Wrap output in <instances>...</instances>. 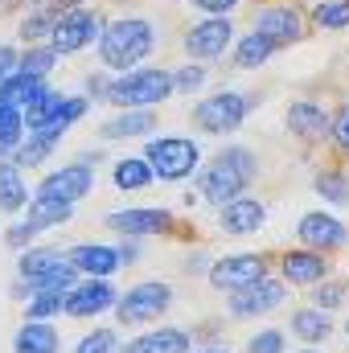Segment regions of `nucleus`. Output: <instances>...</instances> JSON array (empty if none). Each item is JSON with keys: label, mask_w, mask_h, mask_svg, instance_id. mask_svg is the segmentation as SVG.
I'll use <instances>...</instances> for the list:
<instances>
[{"label": "nucleus", "mask_w": 349, "mask_h": 353, "mask_svg": "<svg viewBox=\"0 0 349 353\" xmlns=\"http://www.w3.org/2000/svg\"><path fill=\"white\" fill-rule=\"evenodd\" d=\"M29 321H50V316H62V296L54 292H33L29 296Z\"/></svg>", "instance_id": "4c0bfd02"}, {"label": "nucleus", "mask_w": 349, "mask_h": 353, "mask_svg": "<svg viewBox=\"0 0 349 353\" xmlns=\"http://www.w3.org/2000/svg\"><path fill=\"white\" fill-rule=\"evenodd\" d=\"M62 103H66V94L62 90H46V94H37L29 107H21V115H25V132H62L58 128V119H62ZM66 136V132H62Z\"/></svg>", "instance_id": "5701e85b"}, {"label": "nucleus", "mask_w": 349, "mask_h": 353, "mask_svg": "<svg viewBox=\"0 0 349 353\" xmlns=\"http://www.w3.org/2000/svg\"><path fill=\"white\" fill-rule=\"evenodd\" d=\"M54 12H46L41 4H29V12H25V21H21V41L25 46H33V41H50V29H54Z\"/></svg>", "instance_id": "72a5a7b5"}, {"label": "nucleus", "mask_w": 349, "mask_h": 353, "mask_svg": "<svg viewBox=\"0 0 349 353\" xmlns=\"http://www.w3.org/2000/svg\"><path fill=\"white\" fill-rule=\"evenodd\" d=\"M103 222L123 239H144V234H165L173 226V214L157 205H136V210H111Z\"/></svg>", "instance_id": "4468645a"}, {"label": "nucleus", "mask_w": 349, "mask_h": 353, "mask_svg": "<svg viewBox=\"0 0 349 353\" xmlns=\"http://www.w3.org/2000/svg\"><path fill=\"white\" fill-rule=\"evenodd\" d=\"M12 350L17 353H58L62 341H58V329L50 321H25L12 337Z\"/></svg>", "instance_id": "393cba45"}, {"label": "nucleus", "mask_w": 349, "mask_h": 353, "mask_svg": "<svg viewBox=\"0 0 349 353\" xmlns=\"http://www.w3.org/2000/svg\"><path fill=\"white\" fill-rule=\"evenodd\" d=\"M111 181H115V189H148L157 176L148 169V161L144 157H128V161H115V169H111Z\"/></svg>", "instance_id": "7c9ffc66"}, {"label": "nucleus", "mask_w": 349, "mask_h": 353, "mask_svg": "<svg viewBox=\"0 0 349 353\" xmlns=\"http://www.w3.org/2000/svg\"><path fill=\"white\" fill-rule=\"evenodd\" d=\"M165 99H173V74L169 70L136 66V70H123L119 79L107 83V103H115L119 111L123 107H157Z\"/></svg>", "instance_id": "7ed1b4c3"}, {"label": "nucleus", "mask_w": 349, "mask_h": 353, "mask_svg": "<svg viewBox=\"0 0 349 353\" xmlns=\"http://www.w3.org/2000/svg\"><path fill=\"white\" fill-rule=\"evenodd\" d=\"M99 33H103V17L79 4V8H70V12H62V17L54 21V29H50V50H54L58 58L83 54L87 46L99 41Z\"/></svg>", "instance_id": "0eeeda50"}, {"label": "nucleus", "mask_w": 349, "mask_h": 353, "mask_svg": "<svg viewBox=\"0 0 349 353\" xmlns=\"http://www.w3.org/2000/svg\"><path fill=\"white\" fill-rule=\"evenodd\" d=\"M54 267H66V251H58V247H33V251H25L17 259L21 279H37V275L54 271Z\"/></svg>", "instance_id": "c756f323"}, {"label": "nucleus", "mask_w": 349, "mask_h": 353, "mask_svg": "<svg viewBox=\"0 0 349 353\" xmlns=\"http://www.w3.org/2000/svg\"><path fill=\"white\" fill-rule=\"evenodd\" d=\"M115 350H119L115 329H94V333H87V337L79 341V350L74 353H115Z\"/></svg>", "instance_id": "58836bf2"}, {"label": "nucleus", "mask_w": 349, "mask_h": 353, "mask_svg": "<svg viewBox=\"0 0 349 353\" xmlns=\"http://www.w3.org/2000/svg\"><path fill=\"white\" fill-rule=\"evenodd\" d=\"M29 4H33V0H29Z\"/></svg>", "instance_id": "3c124183"}, {"label": "nucleus", "mask_w": 349, "mask_h": 353, "mask_svg": "<svg viewBox=\"0 0 349 353\" xmlns=\"http://www.w3.org/2000/svg\"><path fill=\"white\" fill-rule=\"evenodd\" d=\"M25 201H29L25 169H17L12 161H0V210H4V214H21Z\"/></svg>", "instance_id": "cd10ccee"}, {"label": "nucleus", "mask_w": 349, "mask_h": 353, "mask_svg": "<svg viewBox=\"0 0 349 353\" xmlns=\"http://www.w3.org/2000/svg\"><path fill=\"white\" fill-rule=\"evenodd\" d=\"M271 54H275V46H271L263 33H255V29L235 41V66H239V70H259V66L271 62Z\"/></svg>", "instance_id": "c85d7f7f"}, {"label": "nucleus", "mask_w": 349, "mask_h": 353, "mask_svg": "<svg viewBox=\"0 0 349 353\" xmlns=\"http://www.w3.org/2000/svg\"><path fill=\"white\" fill-rule=\"evenodd\" d=\"M329 205H349V176L341 169H325V173H317V185H312Z\"/></svg>", "instance_id": "c9c22d12"}, {"label": "nucleus", "mask_w": 349, "mask_h": 353, "mask_svg": "<svg viewBox=\"0 0 349 353\" xmlns=\"http://www.w3.org/2000/svg\"><path fill=\"white\" fill-rule=\"evenodd\" d=\"M58 140H62V132H54V128H50V132H29V140H21L8 161H12L17 169H37V165L50 161V152L58 148Z\"/></svg>", "instance_id": "b1692460"}, {"label": "nucleus", "mask_w": 349, "mask_h": 353, "mask_svg": "<svg viewBox=\"0 0 349 353\" xmlns=\"http://www.w3.org/2000/svg\"><path fill=\"white\" fill-rule=\"evenodd\" d=\"M235 41V21L230 17H206L185 33V54L189 62H218Z\"/></svg>", "instance_id": "1a4fd4ad"}, {"label": "nucleus", "mask_w": 349, "mask_h": 353, "mask_svg": "<svg viewBox=\"0 0 349 353\" xmlns=\"http://www.w3.org/2000/svg\"><path fill=\"white\" fill-rule=\"evenodd\" d=\"M279 271H283V283H292V288H312V283H321L325 275H329V259L321 255V251H288L283 259H279Z\"/></svg>", "instance_id": "6ab92c4d"}, {"label": "nucleus", "mask_w": 349, "mask_h": 353, "mask_svg": "<svg viewBox=\"0 0 349 353\" xmlns=\"http://www.w3.org/2000/svg\"><path fill=\"white\" fill-rule=\"evenodd\" d=\"M189 350H193L189 333H185V329H173V325H165V329H152V333H144V337L119 345L115 353H189Z\"/></svg>", "instance_id": "412c9836"}, {"label": "nucleus", "mask_w": 349, "mask_h": 353, "mask_svg": "<svg viewBox=\"0 0 349 353\" xmlns=\"http://www.w3.org/2000/svg\"><path fill=\"white\" fill-rule=\"evenodd\" d=\"M54 66H58V54L50 50V41H33V46H25V50H21V58H17V70L37 74V79H46Z\"/></svg>", "instance_id": "2f4dec72"}, {"label": "nucleus", "mask_w": 349, "mask_h": 353, "mask_svg": "<svg viewBox=\"0 0 349 353\" xmlns=\"http://www.w3.org/2000/svg\"><path fill=\"white\" fill-rule=\"evenodd\" d=\"M296 239L308 247V251H341L349 243V230L341 218H333V214H325V210H312V214H304L300 222H296Z\"/></svg>", "instance_id": "f8f14e48"}, {"label": "nucleus", "mask_w": 349, "mask_h": 353, "mask_svg": "<svg viewBox=\"0 0 349 353\" xmlns=\"http://www.w3.org/2000/svg\"><path fill=\"white\" fill-rule=\"evenodd\" d=\"M267 275V259L255 255V251H243V255H226L218 263H210V283L218 292H239L247 283H255Z\"/></svg>", "instance_id": "ddd939ff"}, {"label": "nucleus", "mask_w": 349, "mask_h": 353, "mask_svg": "<svg viewBox=\"0 0 349 353\" xmlns=\"http://www.w3.org/2000/svg\"><path fill=\"white\" fill-rule=\"evenodd\" d=\"M247 111H251V99L243 90H218V94H210L193 107V123L206 136H226V132L243 128Z\"/></svg>", "instance_id": "423d86ee"}, {"label": "nucleus", "mask_w": 349, "mask_h": 353, "mask_svg": "<svg viewBox=\"0 0 349 353\" xmlns=\"http://www.w3.org/2000/svg\"><path fill=\"white\" fill-rule=\"evenodd\" d=\"M300 353H321V350H300Z\"/></svg>", "instance_id": "09e8293b"}, {"label": "nucleus", "mask_w": 349, "mask_h": 353, "mask_svg": "<svg viewBox=\"0 0 349 353\" xmlns=\"http://www.w3.org/2000/svg\"><path fill=\"white\" fill-rule=\"evenodd\" d=\"M308 25H317V29H325V33L349 29V0H321V4L308 12Z\"/></svg>", "instance_id": "473e14b6"}, {"label": "nucleus", "mask_w": 349, "mask_h": 353, "mask_svg": "<svg viewBox=\"0 0 349 353\" xmlns=\"http://www.w3.org/2000/svg\"><path fill=\"white\" fill-rule=\"evenodd\" d=\"M119 300V292H115V283H107V279H99V275H90L87 283H74L66 296H62V312L66 316H99L103 308H111Z\"/></svg>", "instance_id": "2eb2a0df"}, {"label": "nucleus", "mask_w": 349, "mask_h": 353, "mask_svg": "<svg viewBox=\"0 0 349 353\" xmlns=\"http://www.w3.org/2000/svg\"><path fill=\"white\" fill-rule=\"evenodd\" d=\"M193 8H201L206 17H230L239 8V0H189Z\"/></svg>", "instance_id": "37998d69"}, {"label": "nucleus", "mask_w": 349, "mask_h": 353, "mask_svg": "<svg viewBox=\"0 0 349 353\" xmlns=\"http://www.w3.org/2000/svg\"><path fill=\"white\" fill-rule=\"evenodd\" d=\"M46 79L37 74H25V70H12L8 79H0V103H12V107H29L37 94H46Z\"/></svg>", "instance_id": "bb28decb"}, {"label": "nucleus", "mask_w": 349, "mask_h": 353, "mask_svg": "<svg viewBox=\"0 0 349 353\" xmlns=\"http://www.w3.org/2000/svg\"><path fill=\"white\" fill-rule=\"evenodd\" d=\"M255 173H259L255 152L243 148V144H230V148H222V152L201 169L197 185H201V197H206L210 205H226V201H235V197H243V193L251 189Z\"/></svg>", "instance_id": "f03ea898"}, {"label": "nucleus", "mask_w": 349, "mask_h": 353, "mask_svg": "<svg viewBox=\"0 0 349 353\" xmlns=\"http://www.w3.org/2000/svg\"><path fill=\"white\" fill-rule=\"evenodd\" d=\"M283 296H288V283L283 279H271V275H263L255 283H247V288H239V292H230V300H226V308H230V316H263V312H271V308H279L283 304Z\"/></svg>", "instance_id": "9b49d317"}, {"label": "nucleus", "mask_w": 349, "mask_h": 353, "mask_svg": "<svg viewBox=\"0 0 349 353\" xmlns=\"http://www.w3.org/2000/svg\"><path fill=\"white\" fill-rule=\"evenodd\" d=\"M152 128H157L152 107H123L115 119H107V123L99 128V136H103V140H132V136H148Z\"/></svg>", "instance_id": "4be33fe9"}, {"label": "nucleus", "mask_w": 349, "mask_h": 353, "mask_svg": "<svg viewBox=\"0 0 349 353\" xmlns=\"http://www.w3.org/2000/svg\"><path fill=\"white\" fill-rule=\"evenodd\" d=\"M292 333L304 345H325L329 333H333V321H329L325 308H300V312H292Z\"/></svg>", "instance_id": "a878e982"}, {"label": "nucleus", "mask_w": 349, "mask_h": 353, "mask_svg": "<svg viewBox=\"0 0 349 353\" xmlns=\"http://www.w3.org/2000/svg\"><path fill=\"white\" fill-rule=\"evenodd\" d=\"M66 263L74 267L79 275H99V279H111V271L123 267L119 255H115V247H103V243H79V247H70Z\"/></svg>", "instance_id": "aec40b11"}, {"label": "nucleus", "mask_w": 349, "mask_h": 353, "mask_svg": "<svg viewBox=\"0 0 349 353\" xmlns=\"http://www.w3.org/2000/svg\"><path fill=\"white\" fill-rule=\"evenodd\" d=\"M17 58H21L17 46H0V79H8V74L17 70Z\"/></svg>", "instance_id": "c03bdc74"}, {"label": "nucleus", "mask_w": 349, "mask_h": 353, "mask_svg": "<svg viewBox=\"0 0 349 353\" xmlns=\"http://www.w3.org/2000/svg\"><path fill=\"white\" fill-rule=\"evenodd\" d=\"M25 140V115L12 103H0V148L12 157V148Z\"/></svg>", "instance_id": "f704fd0d"}, {"label": "nucleus", "mask_w": 349, "mask_h": 353, "mask_svg": "<svg viewBox=\"0 0 349 353\" xmlns=\"http://www.w3.org/2000/svg\"><path fill=\"white\" fill-rule=\"evenodd\" d=\"M90 185H94V173H90V165H62L58 173H50L41 185H37V197H50V201H66V205H74V201H83L90 193Z\"/></svg>", "instance_id": "dca6fc26"}, {"label": "nucleus", "mask_w": 349, "mask_h": 353, "mask_svg": "<svg viewBox=\"0 0 349 353\" xmlns=\"http://www.w3.org/2000/svg\"><path fill=\"white\" fill-rule=\"evenodd\" d=\"M329 140L337 144V152L349 157V103H341V107L329 115Z\"/></svg>", "instance_id": "ea45409f"}, {"label": "nucleus", "mask_w": 349, "mask_h": 353, "mask_svg": "<svg viewBox=\"0 0 349 353\" xmlns=\"http://www.w3.org/2000/svg\"><path fill=\"white\" fill-rule=\"evenodd\" d=\"M74 218V205H66V201H50V197H33V205H29V218H21L17 226H8V243L12 247H25V243H33L41 230H50V226H62V222H70Z\"/></svg>", "instance_id": "9d476101"}, {"label": "nucleus", "mask_w": 349, "mask_h": 353, "mask_svg": "<svg viewBox=\"0 0 349 353\" xmlns=\"http://www.w3.org/2000/svg\"><path fill=\"white\" fill-rule=\"evenodd\" d=\"M169 304H173V288L157 283V279H144V283L128 288V296L115 300V321L119 325H148V321L165 316Z\"/></svg>", "instance_id": "6e6552de"}, {"label": "nucleus", "mask_w": 349, "mask_h": 353, "mask_svg": "<svg viewBox=\"0 0 349 353\" xmlns=\"http://www.w3.org/2000/svg\"><path fill=\"white\" fill-rule=\"evenodd\" d=\"M308 29H312V25H308V17L300 12L296 0H267V4L255 8V33H263L275 50L304 41Z\"/></svg>", "instance_id": "20e7f679"}, {"label": "nucleus", "mask_w": 349, "mask_h": 353, "mask_svg": "<svg viewBox=\"0 0 349 353\" xmlns=\"http://www.w3.org/2000/svg\"><path fill=\"white\" fill-rule=\"evenodd\" d=\"M157 50V29L144 17H115L99 33V58L107 70H136Z\"/></svg>", "instance_id": "f257e3e1"}, {"label": "nucleus", "mask_w": 349, "mask_h": 353, "mask_svg": "<svg viewBox=\"0 0 349 353\" xmlns=\"http://www.w3.org/2000/svg\"><path fill=\"white\" fill-rule=\"evenodd\" d=\"M144 161H148L152 176H161V181H185V176L197 173L201 148L185 136H161L144 148Z\"/></svg>", "instance_id": "39448f33"}, {"label": "nucleus", "mask_w": 349, "mask_h": 353, "mask_svg": "<svg viewBox=\"0 0 349 353\" xmlns=\"http://www.w3.org/2000/svg\"><path fill=\"white\" fill-rule=\"evenodd\" d=\"M87 99H103V103H107V79L90 74V79H87Z\"/></svg>", "instance_id": "a18cd8bd"}, {"label": "nucleus", "mask_w": 349, "mask_h": 353, "mask_svg": "<svg viewBox=\"0 0 349 353\" xmlns=\"http://www.w3.org/2000/svg\"><path fill=\"white\" fill-rule=\"evenodd\" d=\"M312 300H317V308L333 312L346 300V283H312Z\"/></svg>", "instance_id": "a19ab883"}, {"label": "nucleus", "mask_w": 349, "mask_h": 353, "mask_svg": "<svg viewBox=\"0 0 349 353\" xmlns=\"http://www.w3.org/2000/svg\"><path fill=\"white\" fill-rule=\"evenodd\" d=\"M115 255H119V263H136V259H140V247H136V243L128 239L123 247H115Z\"/></svg>", "instance_id": "49530a36"}, {"label": "nucleus", "mask_w": 349, "mask_h": 353, "mask_svg": "<svg viewBox=\"0 0 349 353\" xmlns=\"http://www.w3.org/2000/svg\"><path fill=\"white\" fill-rule=\"evenodd\" d=\"M288 128H292V136H300L304 144H321V140L329 136V111H325L321 103H312V99H296V103L288 107Z\"/></svg>", "instance_id": "a211bd4d"}, {"label": "nucleus", "mask_w": 349, "mask_h": 353, "mask_svg": "<svg viewBox=\"0 0 349 353\" xmlns=\"http://www.w3.org/2000/svg\"><path fill=\"white\" fill-rule=\"evenodd\" d=\"M247 353H283V333H279V329H263V333H255L251 345H247Z\"/></svg>", "instance_id": "79ce46f5"}, {"label": "nucleus", "mask_w": 349, "mask_h": 353, "mask_svg": "<svg viewBox=\"0 0 349 353\" xmlns=\"http://www.w3.org/2000/svg\"><path fill=\"white\" fill-rule=\"evenodd\" d=\"M169 74H173V94H193L206 87V62H185L181 70H169Z\"/></svg>", "instance_id": "e433bc0d"}, {"label": "nucleus", "mask_w": 349, "mask_h": 353, "mask_svg": "<svg viewBox=\"0 0 349 353\" xmlns=\"http://www.w3.org/2000/svg\"><path fill=\"white\" fill-rule=\"evenodd\" d=\"M263 222H267L263 201H251L247 193H243V197H235V201H226V205H218V226H222L226 234H235V239L255 234Z\"/></svg>", "instance_id": "f3484780"}, {"label": "nucleus", "mask_w": 349, "mask_h": 353, "mask_svg": "<svg viewBox=\"0 0 349 353\" xmlns=\"http://www.w3.org/2000/svg\"><path fill=\"white\" fill-rule=\"evenodd\" d=\"M189 353H193V350H189ZM201 353H226V350H201Z\"/></svg>", "instance_id": "de8ad7c7"}, {"label": "nucleus", "mask_w": 349, "mask_h": 353, "mask_svg": "<svg viewBox=\"0 0 349 353\" xmlns=\"http://www.w3.org/2000/svg\"><path fill=\"white\" fill-rule=\"evenodd\" d=\"M346 333H349V321H346Z\"/></svg>", "instance_id": "8fccbe9b"}]
</instances>
